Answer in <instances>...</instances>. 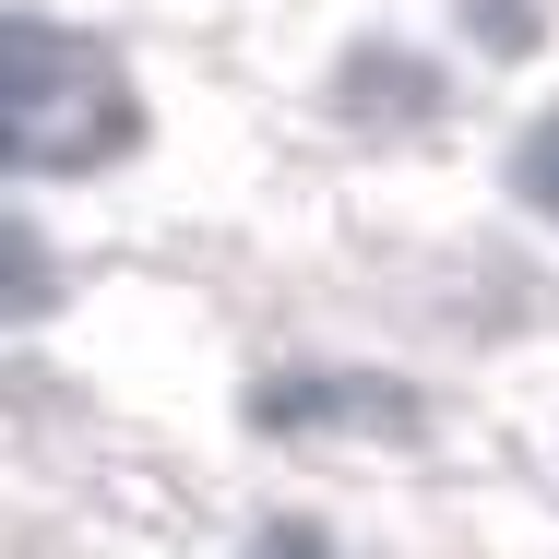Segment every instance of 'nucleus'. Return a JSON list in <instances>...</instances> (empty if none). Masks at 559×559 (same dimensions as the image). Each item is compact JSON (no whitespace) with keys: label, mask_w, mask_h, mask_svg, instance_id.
I'll return each instance as SVG.
<instances>
[{"label":"nucleus","mask_w":559,"mask_h":559,"mask_svg":"<svg viewBox=\"0 0 559 559\" xmlns=\"http://www.w3.org/2000/svg\"><path fill=\"white\" fill-rule=\"evenodd\" d=\"M60 286H48V238L24 215H0V322H24V310H48Z\"/></svg>","instance_id":"7ed1b4c3"},{"label":"nucleus","mask_w":559,"mask_h":559,"mask_svg":"<svg viewBox=\"0 0 559 559\" xmlns=\"http://www.w3.org/2000/svg\"><path fill=\"white\" fill-rule=\"evenodd\" d=\"M96 60L72 48V36H48V24H0V108L24 119V108H48L60 84H84Z\"/></svg>","instance_id":"f257e3e1"},{"label":"nucleus","mask_w":559,"mask_h":559,"mask_svg":"<svg viewBox=\"0 0 559 559\" xmlns=\"http://www.w3.org/2000/svg\"><path fill=\"white\" fill-rule=\"evenodd\" d=\"M512 191H524L536 215H559V119H536V131H524V155H512Z\"/></svg>","instance_id":"39448f33"},{"label":"nucleus","mask_w":559,"mask_h":559,"mask_svg":"<svg viewBox=\"0 0 559 559\" xmlns=\"http://www.w3.org/2000/svg\"><path fill=\"white\" fill-rule=\"evenodd\" d=\"M334 96L357 119H429V108H441V72H429V60H393V48H357Z\"/></svg>","instance_id":"f03ea898"},{"label":"nucleus","mask_w":559,"mask_h":559,"mask_svg":"<svg viewBox=\"0 0 559 559\" xmlns=\"http://www.w3.org/2000/svg\"><path fill=\"white\" fill-rule=\"evenodd\" d=\"M452 12L488 60H536V36H548V0H452Z\"/></svg>","instance_id":"20e7f679"}]
</instances>
